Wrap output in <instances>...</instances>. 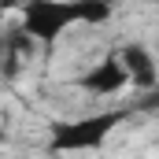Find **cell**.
Returning a JSON list of instances; mask_svg holds the SVG:
<instances>
[{
    "label": "cell",
    "instance_id": "cell-4",
    "mask_svg": "<svg viewBox=\"0 0 159 159\" xmlns=\"http://www.w3.org/2000/svg\"><path fill=\"white\" fill-rule=\"evenodd\" d=\"M129 81L126 74V67H122V59H104L100 67H93V70H85L81 74V89L85 93H119L122 85Z\"/></svg>",
    "mask_w": 159,
    "mask_h": 159
},
{
    "label": "cell",
    "instance_id": "cell-3",
    "mask_svg": "<svg viewBox=\"0 0 159 159\" xmlns=\"http://www.w3.org/2000/svg\"><path fill=\"white\" fill-rule=\"evenodd\" d=\"M122 67H126V74H129V81L137 85V89H152V85H159V67H156V56L144 48V44H126L119 52Z\"/></svg>",
    "mask_w": 159,
    "mask_h": 159
},
{
    "label": "cell",
    "instance_id": "cell-5",
    "mask_svg": "<svg viewBox=\"0 0 159 159\" xmlns=\"http://www.w3.org/2000/svg\"><path fill=\"white\" fill-rule=\"evenodd\" d=\"M0 22H4V11H0Z\"/></svg>",
    "mask_w": 159,
    "mask_h": 159
},
{
    "label": "cell",
    "instance_id": "cell-2",
    "mask_svg": "<svg viewBox=\"0 0 159 159\" xmlns=\"http://www.w3.org/2000/svg\"><path fill=\"white\" fill-rule=\"evenodd\" d=\"M126 119V111H100L74 122H56L52 126V152H81V148H100L107 133Z\"/></svg>",
    "mask_w": 159,
    "mask_h": 159
},
{
    "label": "cell",
    "instance_id": "cell-1",
    "mask_svg": "<svg viewBox=\"0 0 159 159\" xmlns=\"http://www.w3.org/2000/svg\"><path fill=\"white\" fill-rule=\"evenodd\" d=\"M111 19V0H26L22 4V30L41 44H52L67 26H100Z\"/></svg>",
    "mask_w": 159,
    "mask_h": 159
}]
</instances>
